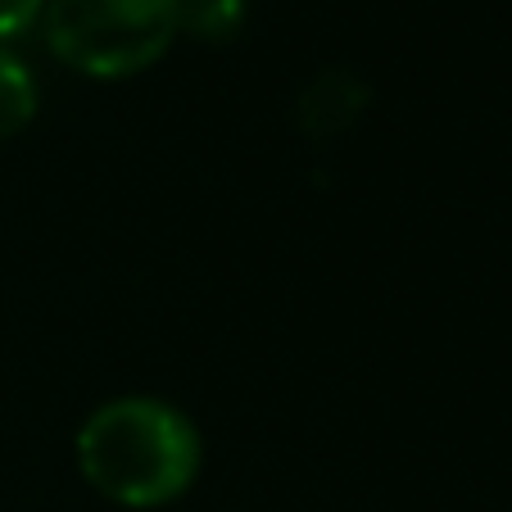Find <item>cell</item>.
Wrapping results in <instances>:
<instances>
[{
    "label": "cell",
    "mask_w": 512,
    "mask_h": 512,
    "mask_svg": "<svg viewBox=\"0 0 512 512\" xmlns=\"http://www.w3.org/2000/svg\"><path fill=\"white\" fill-rule=\"evenodd\" d=\"M78 467L109 503L164 508L200 472V435L164 399H114L82 422Z\"/></svg>",
    "instance_id": "cell-1"
},
{
    "label": "cell",
    "mask_w": 512,
    "mask_h": 512,
    "mask_svg": "<svg viewBox=\"0 0 512 512\" xmlns=\"http://www.w3.org/2000/svg\"><path fill=\"white\" fill-rule=\"evenodd\" d=\"M46 41L87 78H132L150 68L182 28V0H46Z\"/></svg>",
    "instance_id": "cell-2"
},
{
    "label": "cell",
    "mask_w": 512,
    "mask_h": 512,
    "mask_svg": "<svg viewBox=\"0 0 512 512\" xmlns=\"http://www.w3.org/2000/svg\"><path fill=\"white\" fill-rule=\"evenodd\" d=\"M37 114V82L14 55L0 50V141L19 136Z\"/></svg>",
    "instance_id": "cell-3"
},
{
    "label": "cell",
    "mask_w": 512,
    "mask_h": 512,
    "mask_svg": "<svg viewBox=\"0 0 512 512\" xmlns=\"http://www.w3.org/2000/svg\"><path fill=\"white\" fill-rule=\"evenodd\" d=\"M241 19V0H182V23L200 37H223Z\"/></svg>",
    "instance_id": "cell-4"
},
{
    "label": "cell",
    "mask_w": 512,
    "mask_h": 512,
    "mask_svg": "<svg viewBox=\"0 0 512 512\" xmlns=\"http://www.w3.org/2000/svg\"><path fill=\"white\" fill-rule=\"evenodd\" d=\"M41 10H46V0H0V41L28 32L41 19Z\"/></svg>",
    "instance_id": "cell-5"
}]
</instances>
